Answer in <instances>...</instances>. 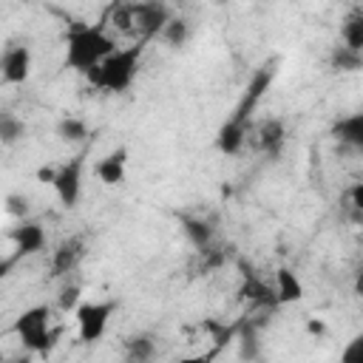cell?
Here are the masks:
<instances>
[{"instance_id":"1","label":"cell","mask_w":363,"mask_h":363,"mask_svg":"<svg viewBox=\"0 0 363 363\" xmlns=\"http://www.w3.org/2000/svg\"><path fill=\"white\" fill-rule=\"evenodd\" d=\"M113 51H116V43L108 34L105 23H71L65 31V68L77 74L88 77Z\"/></svg>"},{"instance_id":"2","label":"cell","mask_w":363,"mask_h":363,"mask_svg":"<svg viewBox=\"0 0 363 363\" xmlns=\"http://www.w3.org/2000/svg\"><path fill=\"white\" fill-rule=\"evenodd\" d=\"M142 54H145V45L142 43H133V45H125V48H116L96 71L88 74V79L102 88V91H111V94H125L136 74H139V65H142Z\"/></svg>"},{"instance_id":"3","label":"cell","mask_w":363,"mask_h":363,"mask_svg":"<svg viewBox=\"0 0 363 363\" xmlns=\"http://www.w3.org/2000/svg\"><path fill=\"white\" fill-rule=\"evenodd\" d=\"M14 335L20 337L26 352L45 354L57 340V329L51 326V306L48 303H34V306L23 309L14 318Z\"/></svg>"},{"instance_id":"4","label":"cell","mask_w":363,"mask_h":363,"mask_svg":"<svg viewBox=\"0 0 363 363\" xmlns=\"http://www.w3.org/2000/svg\"><path fill=\"white\" fill-rule=\"evenodd\" d=\"M116 312L113 301H82L79 309L74 312L77 320V335L82 343H96L111 323V315Z\"/></svg>"},{"instance_id":"5","label":"cell","mask_w":363,"mask_h":363,"mask_svg":"<svg viewBox=\"0 0 363 363\" xmlns=\"http://www.w3.org/2000/svg\"><path fill=\"white\" fill-rule=\"evenodd\" d=\"M130 14H133V31L142 34V40L147 37H162L164 26L173 20V11L164 3H130Z\"/></svg>"},{"instance_id":"6","label":"cell","mask_w":363,"mask_h":363,"mask_svg":"<svg viewBox=\"0 0 363 363\" xmlns=\"http://www.w3.org/2000/svg\"><path fill=\"white\" fill-rule=\"evenodd\" d=\"M82 156L68 159L65 164L57 167V179H54V193L60 199L62 207H77L79 196H82Z\"/></svg>"},{"instance_id":"7","label":"cell","mask_w":363,"mask_h":363,"mask_svg":"<svg viewBox=\"0 0 363 363\" xmlns=\"http://www.w3.org/2000/svg\"><path fill=\"white\" fill-rule=\"evenodd\" d=\"M0 74L6 85H23L31 77V48L26 43H14L0 57Z\"/></svg>"},{"instance_id":"8","label":"cell","mask_w":363,"mask_h":363,"mask_svg":"<svg viewBox=\"0 0 363 363\" xmlns=\"http://www.w3.org/2000/svg\"><path fill=\"white\" fill-rule=\"evenodd\" d=\"M125 170H128V147H113L105 156H99L94 164V176L105 187H119L125 182Z\"/></svg>"},{"instance_id":"9","label":"cell","mask_w":363,"mask_h":363,"mask_svg":"<svg viewBox=\"0 0 363 363\" xmlns=\"http://www.w3.org/2000/svg\"><path fill=\"white\" fill-rule=\"evenodd\" d=\"M272 77H275V68H269V65L258 68V71L252 74V79H250V85H247V91H244V96H241V102H238V108H235V113H233V116H238V119L250 122V113L255 111V105H258V102H261V96L267 94V88H269Z\"/></svg>"},{"instance_id":"10","label":"cell","mask_w":363,"mask_h":363,"mask_svg":"<svg viewBox=\"0 0 363 363\" xmlns=\"http://www.w3.org/2000/svg\"><path fill=\"white\" fill-rule=\"evenodd\" d=\"M247 133H250V122H244L238 116L224 119L221 128L216 130V147H218V153H224V156L241 153V147L247 142Z\"/></svg>"},{"instance_id":"11","label":"cell","mask_w":363,"mask_h":363,"mask_svg":"<svg viewBox=\"0 0 363 363\" xmlns=\"http://www.w3.org/2000/svg\"><path fill=\"white\" fill-rule=\"evenodd\" d=\"M9 238L20 255H37L45 247V230L28 218L17 221V227H11V233H9Z\"/></svg>"},{"instance_id":"12","label":"cell","mask_w":363,"mask_h":363,"mask_svg":"<svg viewBox=\"0 0 363 363\" xmlns=\"http://www.w3.org/2000/svg\"><path fill=\"white\" fill-rule=\"evenodd\" d=\"M332 136H335L340 145H346V147L363 153V108H357V111H352V113L335 119Z\"/></svg>"},{"instance_id":"13","label":"cell","mask_w":363,"mask_h":363,"mask_svg":"<svg viewBox=\"0 0 363 363\" xmlns=\"http://www.w3.org/2000/svg\"><path fill=\"white\" fill-rule=\"evenodd\" d=\"M255 139H258V147H261L267 156L278 159L281 150H284V145H286V128H284V122H281L278 116H269V119H264V122L255 128Z\"/></svg>"},{"instance_id":"14","label":"cell","mask_w":363,"mask_h":363,"mask_svg":"<svg viewBox=\"0 0 363 363\" xmlns=\"http://www.w3.org/2000/svg\"><path fill=\"white\" fill-rule=\"evenodd\" d=\"M275 298L278 303H298L303 298V281L292 267L275 269Z\"/></svg>"},{"instance_id":"15","label":"cell","mask_w":363,"mask_h":363,"mask_svg":"<svg viewBox=\"0 0 363 363\" xmlns=\"http://www.w3.org/2000/svg\"><path fill=\"white\" fill-rule=\"evenodd\" d=\"M182 233H184V238L196 247V250H210V244H213V235H216V230H213V224L207 221V218H201V216H182Z\"/></svg>"},{"instance_id":"16","label":"cell","mask_w":363,"mask_h":363,"mask_svg":"<svg viewBox=\"0 0 363 363\" xmlns=\"http://www.w3.org/2000/svg\"><path fill=\"white\" fill-rule=\"evenodd\" d=\"M241 295L258 306H275L278 298H275V286L261 281L255 272H244V284H241Z\"/></svg>"},{"instance_id":"17","label":"cell","mask_w":363,"mask_h":363,"mask_svg":"<svg viewBox=\"0 0 363 363\" xmlns=\"http://www.w3.org/2000/svg\"><path fill=\"white\" fill-rule=\"evenodd\" d=\"M156 357V340L147 332H136L125 340V360L128 363H153Z\"/></svg>"},{"instance_id":"18","label":"cell","mask_w":363,"mask_h":363,"mask_svg":"<svg viewBox=\"0 0 363 363\" xmlns=\"http://www.w3.org/2000/svg\"><path fill=\"white\" fill-rule=\"evenodd\" d=\"M79 258H82V241H79V238H68V241H62V244L54 250V255H51V269H54V275H65V272H71V269L77 267Z\"/></svg>"},{"instance_id":"19","label":"cell","mask_w":363,"mask_h":363,"mask_svg":"<svg viewBox=\"0 0 363 363\" xmlns=\"http://www.w3.org/2000/svg\"><path fill=\"white\" fill-rule=\"evenodd\" d=\"M329 65L335 71H346V74H354V71H363V54L360 51H352L346 45H332L329 51Z\"/></svg>"},{"instance_id":"20","label":"cell","mask_w":363,"mask_h":363,"mask_svg":"<svg viewBox=\"0 0 363 363\" xmlns=\"http://www.w3.org/2000/svg\"><path fill=\"white\" fill-rule=\"evenodd\" d=\"M340 45L363 54V11H354L340 26Z\"/></svg>"},{"instance_id":"21","label":"cell","mask_w":363,"mask_h":363,"mask_svg":"<svg viewBox=\"0 0 363 363\" xmlns=\"http://www.w3.org/2000/svg\"><path fill=\"white\" fill-rule=\"evenodd\" d=\"M54 130H57V139H60V142H68V145L88 139V122L79 119V116H62Z\"/></svg>"},{"instance_id":"22","label":"cell","mask_w":363,"mask_h":363,"mask_svg":"<svg viewBox=\"0 0 363 363\" xmlns=\"http://www.w3.org/2000/svg\"><path fill=\"white\" fill-rule=\"evenodd\" d=\"M23 136H26V122H23L20 116L3 111V113H0V142H3L6 147H11V145H17Z\"/></svg>"},{"instance_id":"23","label":"cell","mask_w":363,"mask_h":363,"mask_svg":"<svg viewBox=\"0 0 363 363\" xmlns=\"http://www.w3.org/2000/svg\"><path fill=\"white\" fill-rule=\"evenodd\" d=\"M187 37H190V23L184 20V17H176L173 14V20L164 26V31H162V40L170 45V48H182L184 43H187Z\"/></svg>"},{"instance_id":"24","label":"cell","mask_w":363,"mask_h":363,"mask_svg":"<svg viewBox=\"0 0 363 363\" xmlns=\"http://www.w3.org/2000/svg\"><path fill=\"white\" fill-rule=\"evenodd\" d=\"M79 303H82V286L79 284H65L60 289V295H57V306L62 312H77Z\"/></svg>"},{"instance_id":"25","label":"cell","mask_w":363,"mask_h":363,"mask_svg":"<svg viewBox=\"0 0 363 363\" xmlns=\"http://www.w3.org/2000/svg\"><path fill=\"white\" fill-rule=\"evenodd\" d=\"M337 363H363V332H354L343 343V349L337 354Z\"/></svg>"},{"instance_id":"26","label":"cell","mask_w":363,"mask_h":363,"mask_svg":"<svg viewBox=\"0 0 363 363\" xmlns=\"http://www.w3.org/2000/svg\"><path fill=\"white\" fill-rule=\"evenodd\" d=\"M6 213L23 221L28 216V196L26 193H9L6 196Z\"/></svg>"},{"instance_id":"27","label":"cell","mask_w":363,"mask_h":363,"mask_svg":"<svg viewBox=\"0 0 363 363\" xmlns=\"http://www.w3.org/2000/svg\"><path fill=\"white\" fill-rule=\"evenodd\" d=\"M349 201H352L354 213H357V216H360V221H363V182H357V184L349 190Z\"/></svg>"},{"instance_id":"28","label":"cell","mask_w":363,"mask_h":363,"mask_svg":"<svg viewBox=\"0 0 363 363\" xmlns=\"http://www.w3.org/2000/svg\"><path fill=\"white\" fill-rule=\"evenodd\" d=\"M306 332H309L312 337H323V335H326V323H323L320 318H306Z\"/></svg>"},{"instance_id":"29","label":"cell","mask_w":363,"mask_h":363,"mask_svg":"<svg viewBox=\"0 0 363 363\" xmlns=\"http://www.w3.org/2000/svg\"><path fill=\"white\" fill-rule=\"evenodd\" d=\"M54 179H57V167H40L37 170V182H43V184H54Z\"/></svg>"},{"instance_id":"30","label":"cell","mask_w":363,"mask_h":363,"mask_svg":"<svg viewBox=\"0 0 363 363\" xmlns=\"http://www.w3.org/2000/svg\"><path fill=\"white\" fill-rule=\"evenodd\" d=\"M173 363H213V354H184V357H176Z\"/></svg>"},{"instance_id":"31","label":"cell","mask_w":363,"mask_h":363,"mask_svg":"<svg viewBox=\"0 0 363 363\" xmlns=\"http://www.w3.org/2000/svg\"><path fill=\"white\" fill-rule=\"evenodd\" d=\"M31 360H34V354H31V352H26V349H23V352H20V354H11V357H9V360H6V363H31Z\"/></svg>"},{"instance_id":"32","label":"cell","mask_w":363,"mask_h":363,"mask_svg":"<svg viewBox=\"0 0 363 363\" xmlns=\"http://www.w3.org/2000/svg\"><path fill=\"white\" fill-rule=\"evenodd\" d=\"M354 292L363 298V269H360V272H357V278H354Z\"/></svg>"}]
</instances>
